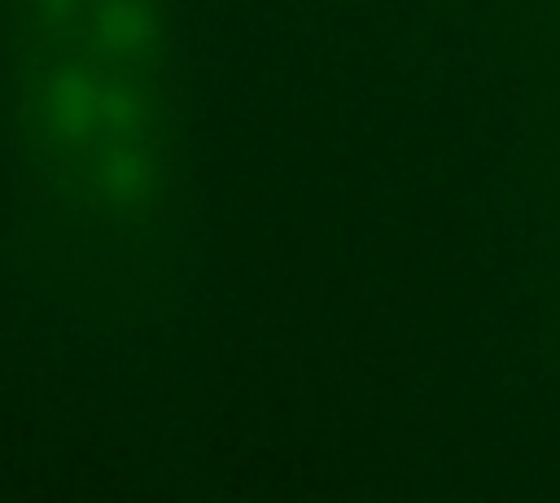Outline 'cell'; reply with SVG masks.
<instances>
[{"label":"cell","mask_w":560,"mask_h":503,"mask_svg":"<svg viewBox=\"0 0 560 503\" xmlns=\"http://www.w3.org/2000/svg\"><path fill=\"white\" fill-rule=\"evenodd\" d=\"M18 114L66 206L144 223L175 149L158 0H18Z\"/></svg>","instance_id":"cell-1"}]
</instances>
